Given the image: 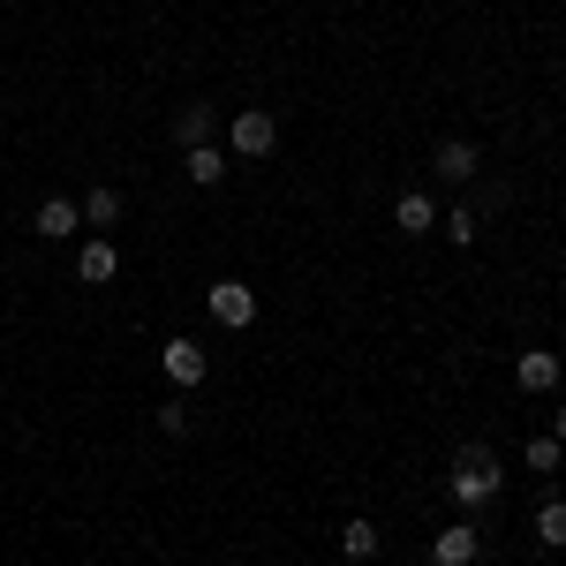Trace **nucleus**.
<instances>
[{"instance_id":"1","label":"nucleus","mask_w":566,"mask_h":566,"mask_svg":"<svg viewBox=\"0 0 566 566\" xmlns=\"http://www.w3.org/2000/svg\"><path fill=\"white\" fill-rule=\"evenodd\" d=\"M499 483H506V469H499V453L491 446H461L453 453V476H446V491H453V506H491L499 499Z\"/></svg>"},{"instance_id":"2","label":"nucleus","mask_w":566,"mask_h":566,"mask_svg":"<svg viewBox=\"0 0 566 566\" xmlns=\"http://www.w3.org/2000/svg\"><path fill=\"white\" fill-rule=\"evenodd\" d=\"M280 151V122H272V106H242L234 122H227V159H272Z\"/></svg>"},{"instance_id":"3","label":"nucleus","mask_w":566,"mask_h":566,"mask_svg":"<svg viewBox=\"0 0 566 566\" xmlns=\"http://www.w3.org/2000/svg\"><path fill=\"white\" fill-rule=\"evenodd\" d=\"M212 325L219 333H250L258 325V287H242V280H212Z\"/></svg>"},{"instance_id":"4","label":"nucleus","mask_w":566,"mask_h":566,"mask_svg":"<svg viewBox=\"0 0 566 566\" xmlns=\"http://www.w3.org/2000/svg\"><path fill=\"white\" fill-rule=\"evenodd\" d=\"M431 175H438V181H453V189H469V181L483 175V151L469 144V136H446V144L431 151Z\"/></svg>"},{"instance_id":"5","label":"nucleus","mask_w":566,"mask_h":566,"mask_svg":"<svg viewBox=\"0 0 566 566\" xmlns=\"http://www.w3.org/2000/svg\"><path fill=\"white\" fill-rule=\"evenodd\" d=\"M159 370H167L181 392H197L205 378H212V355L197 348V340H167V348H159Z\"/></svg>"},{"instance_id":"6","label":"nucleus","mask_w":566,"mask_h":566,"mask_svg":"<svg viewBox=\"0 0 566 566\" xmlns=\"http://www.w3.org/2000/svg\"><path fill=\"white\" fill-rule=\"evenodd\" d=\"M31 234H39V242H69V234H84V205H76V197H45L39 212H31Z\"/></svg>"},{"instance_id":"7","label":"nucleus","mask_w":566,"mask_h":566,"mask_svg":"<svg viewBox=\"0 0 566 566\" xmlns=\"http://www.w3.org/2000/svg\"><path fill=\"white\" fill-rule=\"evenodd\" d=\"M559 378H566V370H559V355H552V348H522V355H514V386H522V392H559Z\"/></svg>"},{"instance_id":"8","label":"nucleus","mask_w":566,"mask_h":566,"mask_svg":"<svg viewBox=\"0 0 566 566\" xmlns=\"http://www.w3.org/2000/svg\"><path fill=\"white\" fill-rule=\"evenodd\" d=\"M114 272H122V250H114L106 234H91L84 250H76V280H84V287H106Z\"/></svg>"},{"instance_id":"9","label":"nucleus","mask_w":566,"mask_h":566,"mask_svg":"<svg viewBox=\"0 0 566 566\" xmlns=\"http://www.w3.org/2000/svg\"><path fill=\"white\" fill-rule=\"evenodd\" d=\"M476 544H483L476 522H453V528H438V536H431V559L438 566H469V559H476Z\"/></svg>"},{"instance_id":"10","label":"nucleus","mask_w":566,"mask_h":566,"mask_svg":"<svg viewBox=\"0 0 566 566\" xmlns=\"http://www.w3.org/2000/svg\"><path fill=\"white\" fill-rule=\"evenodd\" d=\"M181 175L197 181V189H219V181H227V151H219V144H197V151H181Z\"/></svg>"},{"instance_id":"11","label":"nucleus","mask_w":566,"mask_h":566,"mask_svg":"<svg viewBox=\"0 0 566 566\" xmlns=\"http://www.w3.org/2000/svg\"><path fill=\"white\" fill-rule=\"evenodd\" d=\"M392 227H400V234H431V227H438V205L423 197V189H408V197L392 205Z\"/></svg>"},{"instance_id":"12","label":"nucleus","mask_w":566,"mask_h":566,"mask_svg":"<svg viewBox=\"0 0 566 566\" xmlns=\"http://www.w3.org/2000/svg\"><path fill=\"white\" fill-rule=\"evenodd\" d=\"M212 129H219V114H212V106H181L175 144H181V151H197V144H212Z\"/></svg>"},{"instance_id":"13","label":"nucleus","mask_w":566,"mask_h":566,"mask_svg":"<svg viewBox=\"0 0 566 566\" xmlns=\"http://www.w3.org/2000/svg\"><path fill=\"white\" fill-rule=\"evenodd\" d=\"M536 544H544V552H566V506H559V499L536 506Z\"/></svg>"},{"instance_id":"14","label":"nucleus","mask_w":566,"mask_h":566,"mask_svg":"<svg viewBox=\"0 0 566 566\" xmlns=\"http://www.w3.org/2000/svg\"><path fill=\"white\" fill-rule=\"evenodd\" d=\"M84 227H122V189H91L84 197Z\"/></svg>"},{"instance_id":"15","label":"nucleus","mask_w":566,"mask_h":566,"mask_svg":"<svg viewBox=\"0 0 566 566\" xmlns=\"http://www.w3.org/2000/svg\"><path fill=\"white\" fill-rule=\"evenodd\" d=\"M438 227H446V242H461V250H469V242H476V227H483V212H476V205H453Z\"/></svg>"},{"instance_id":"16","label":"nucleus","mask_w":566,"mask_h":566,"mask_svg":"<svg viewBox=\"0 0 566 566\" xmlns=\"http://www.w3.org/2000/svg\"><path fill=\"white\" fill-rule=\"evenodd\" d=\"M522 461H528V469H544V476H552V469L566 461V446H559V438H544V431H536V438L522 446Z\"/></svg>"},{"instance_id":"17","label":"nucleus","mask_w":566,"mask_h":566,"mask_svg":"<svg viewBox=\"0 0 566 566\" xmlns=\"http://www.w3.org/2000/svg\"><path fill=\"white\" fill-rule=\"evenodd\" d=\"M340 552H348V559H378V528L348 522V528H340Z\"/></svg>"},{"instance_id":"18","label":"nucleus","mask_w":566,"mask_h":566,"mask_svg":"<svg viewBox=\"0 0 566 566\" xmlns=\"http://www.w3.org/2000/svg\"><path fill=\"white\" fill-rule=\"evenodd\" d=\"M159 431H167V438H189V408H181V400H167V408H159Z\"/></svg>"},{"instance_id":"19","label":"nucleus","mask_w":566,"mask_h":566,"mask_svg":"<svg viewBox=\"0 0 566 566\" xmlns=\"http://www.w3.org/2000/svg\"><path fill=\"white\" fill-rule=\"evenodd\" d=\"M552 438H559V446H566V400H559V423H552Z\"/></svg>"}]
</instances>
